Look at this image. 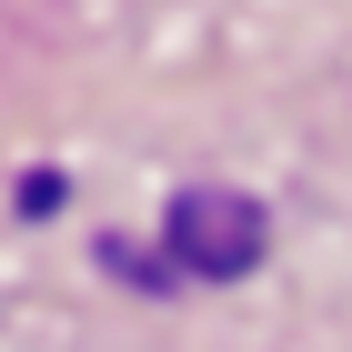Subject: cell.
<instances>
[{
	"mask_svg": "<svg viewBox=\"0 0 352 352\" xmlns=\"http://www.w3.org/2000/svg\"><path fill=\"white\" fill-rule=\"evenodd\" d=\"M162 242H171V272H191V282H232V272L262 262V201H242V191H182L162 221Z\"/></svg>",
	"mask_w": 352,
	"mask_h": 352,
	"instance_id": "obj_1",
	"label": "cell"
}]
</instances>
